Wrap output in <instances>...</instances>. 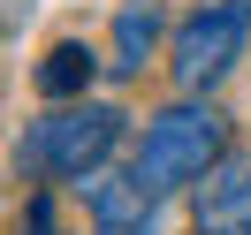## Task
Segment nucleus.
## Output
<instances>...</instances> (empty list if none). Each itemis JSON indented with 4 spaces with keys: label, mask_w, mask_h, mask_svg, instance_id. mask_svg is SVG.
I'll return each instance as SVG.
<instances>
[{
    "label": "nucleus",
    "mask_w": 251,
    "mask_h": 235,
    "mask_svg": "<svg viewBox=\"0 0 251 235\" xmlns=\"http://www.w3.org/2000/svg\"><path fill=\"white\" fill-rule=\"evenodd\" d=\"M221 159H228V122H221L213 107H198V99H183V107H160L152 122H145V144H137V159H129V174H137L152 197H168V190H183V182H205Z\"/></svg>",
    "instance_id": "f257e3e1"
},
{
    "label": "nucleus",
    "mask_w": 251,
    "mask_h": 235,
    "mask_svg": "<svg viewBox=\"0 0 251 235\" xmlns=\"http://www.w3.org/2000/svg\"><path fill=\"white\" fill-rule=\"evenodd\" d=\"M114 144H122V114L99 107V99H69V107H53L46 122H31L23 167H31V174H53V182H92V174L107 167Z\"/></svg>",
    "instance_id": "f03ea898"
},
{
    "label": "nucleus",
    "mask_w": 251,
    "mask_h": 235,
    "mask_svg": "<svg viewBox=\"0 0 251 235\" xmlns=\"http://www.w3.org/2000/svg\"><path fill=\"white\" fill-rule=\"evenodd\" d=\"M244 38H251V0H213V8H198V16L175 31V53H168L175 84H183V91L221 84L236 68V53H244Z\"/></svg>",
    "instance_id": "7ed1b4c3"
},
{
    "label": "nucleus",
    "mask_w": 251,
    "mask_h": 235,
    "mask_svg": "<svg viewBox=\"0 0 251 235\" xmlns=\"http://www.w3.org/2000/svg\"><path fill=\"white\" fill-rule=\"evenodd\" d=\"M190 228H198V235H251V152L221 159V167L198 182Z\"/></svg>",
    "instance_id": "20e7f679"
},
{
    "label": "nucleus",
    "mask_w": 251,
    "mask_h": 235,
    "mask_svg": "<svg viewBox=\"0 0 251 235\" xmlns=\"http://www.w3.org/2000/svg\"><path fill=\"white\" fill-rule=\"evenodd\" d=\"M76 190L92 197V235H152L160 197L137 174H92V182H76Z\"/></svg>",
    "instance_id": "39448f33"
},
{
    "label": "nucleus",
    "mask_w": 251,
    "mask_h": 235,
    "mask_svg": "<svg viewBox=\"0 0 251 235\" xmlns=\"http://www.w3.org/2000/svg\"><path fill=\"white\" fill-rule=\"evenodd\" d=\"M92 68H99V53H92V46H76V38H61V46L38 61V91H46L53 107H69V99H84Z\"/></svg>",
    "instance_id": "423d86ee"
},
{
    "label": "nucleus",
    "mask_w": 251,
    "mask_h": 235,
    "mask_svg": "<svg viewBox=\"0 0 251 235\" xmlns=\"http://www.w3.org/2000/svg\"><path fill=\"white\" fill-rule=\"evenodd\" d=\"M152 38H160V8L152 0H122V16H114V68L137 76L145 53H152Z\"/></svg>",
    "instance_id": "0eeeda50"
},
{
    "label": "nucleus",
    "mask_w": 251,
    "mask_h": 235,
    "mask_svg": "<svg viewBox=\"0 0 251 235\" xmlns=\"http://www.w3.org/2000/svg\"><path fill=\"white\" fill-rule=\"evenodd\" d=\"M23 235H61V228H53V197H31V220H23Z\"/></svg>",
    "instance_id": "6e6552de"
},
{
    "label": "nucleus",
    "mask_w": 251,
    "mask_h": 235,
    "mask_svg": "<svg viewBox=\"0 0 251 235\" xmlns=\"http://www.w3.org/2000/svg\"><path fill=\"white\" fill-rule=\"evenodd\" d=\"M31 16V0H0V31H8V23H23Z\"/></svg>",
    "instance_id": "1a4fd4ad"
}]
</instances>
